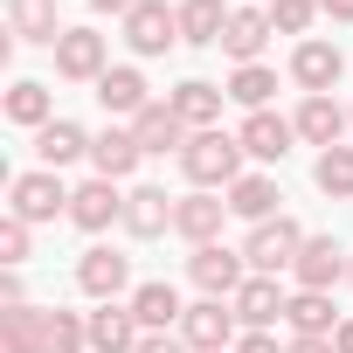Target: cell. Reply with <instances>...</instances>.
<instances>
[{"mask_svg": "<svg viewBox=\"0 0 353 353\" xmlns=\"http://www.w3.org/2000/svg\"><path fill=\"white\" fill-rule=\"evenodd\" d=\"M70 222L77 229H111V222H125V201H118V181H90V188H77L70 194Z\"/></svg>", "mask_w": 353, "mask_h": 353, "instance_id": "8fae6325", "label": "cell"}, {"mask_svg": "<svg viewBox=\"0 0 353 353\" xmlns=\"http://www.w3.org/2000/svg\"><path fill=\"white\" fill-rule=\"evenodd\" d=\"M222 215H229V201L201 188V194H188L181 208H173V229H181V236H188V243L201 250V243H215V229H222Z\"/></svg>", "mask_w": 353, "mask_h": 353, "instance_id": "2e32d148", "label": "cell"}, {"mask_svg": "<svg viewBox=\"0 0 353 353\" xmlns=\"http://www.w3.org/2000/svg\"><path fill=\"white\" fill-rule=\"evenodd\" d=\"M139 159H145V152H139V139H132V132H118V125H104V132L90 139V166H97V181H125Z\"/></svg>", "mask_w": 353, "mask_h": 353, "instance_id": "5bb4252c", "label": "cell"}, {"mask_svg": "<svg viewBox=\"0 0 353 353\" xmlns=\"http://www.w3.org/2000/svg\"><path fill=\"white\" fill-rule=\"evenodd\" d=\"M56 77L97 83V77H104V35H97V28H63V42H56Z\"/></svg>", "mask_w": 353, "mask_h": 353, "instance_id": "52a82bcc", "label": "cell"}, {"mask_svg": "<svg viewBox=\"0 0 353 353\" xmlns=\"http://www.w3.org/2000/svg\"><path fill=\"white\" fill-rule=\"evenodd\" d=\"M270 90H277V77H270L263 63H243V70L229 77V97H236V104H250V111H263V104H270Z\"/></svg>", "mask_w": 353, "mask_h": 353, "instance_id": "1f68e13d", "label": "cell"}, {"mask_svg": "<svg viewBox=\"0 0 353 353\" xmlns=\"http://www.w3.org/2000/svg\"><path fill=\"white\" fill-rule=\"evenodd\" d=\"M284 319H291L298 339H332V325H339V312H332L325 291H298V298L284 305Z\"/></svg>", "mask_w": 353, "mask_h": 353, "instance_id": "d4e9b609", "label": "cell"}, {"mask_svg": "<svg viewBox=\"0 0 353 353\" xmlns=\"http://www.w3.org/2000/svg\"><path fill=\"white\" fill-rule=\"evenodd\" d=\"M346 277H353V270H346Z\"/></svg>", "mask_w": 353, "mask_h": 353, "instance_id": "b9f144b4", "label": "cell"}, {"mask_svg": "<svg viewBox=\"0 0 353 353\" xmlns=\"http://www.w3.org/2000/svg\"><path fill=\"white\" fill-rule=\"evenodd\" d=\"M332 353H353V319H339V325H332Z\"/></svg>", "mask_w": 353, "mask_h": 353, "instance_id": "74e56055", "label": "cell"}, {"mask_svg": "<svg viewBox=\"0 0 353 353\" xmlns=\"http://www.w3.org/2000/svg\"><path fill=\"white\" fill-rule=\"evenodd\" d=\"M284 305H291V298L277 291V277H250V284L236 291V319H243L250 332H263L270 319H284Z\"/></svg>", "mask_w": 353, "mask_h": 353, "instance_id": "7402d4cb", "label": "cell"}, {"mask_svg": "<svg viewBox=\"0 0 353 353\" xmlns=\"http://www.w3.org/2000/svg\"><path fill=\"white\" fill-rule=\"evenodd\" d=\"M236 139H243V152H250V159H284V152H291V139H298V125H291V118H277V111H250Z\"/></svg>", "mask_w": 353, "mask_h": 353, "instance_id": "30bf717a", "label": "cell"}, {"mask_svg": "<svg viewBox=\"0 0 353 353\" xmlns=\"http://www.w3.org/2000/svg\"><path fill=\"white\" fill-rule=\"evenodd\" d=\"M132 139H139V152H188V125L173 104H145L132 118Z\"/></svg>", "mask_w": 353, "mask_h": 353, "instance_id": "9c48e42d", "label": "cell"}, {"mask_svg": "<svg viewBox=\"0 0 353 353\" xmlns=\"http://www.w3.org/2000/svg\"><path fill=\"white\" fill-rule=\"evenodd\" d=\"M8 28H14V42H63V28H56V0H8Z\"/></svg>", "mask_w": 353, "mask_h": 353, "instance_id": "603a6c76", "label": "cell"}, {"mask_svg": "<svg viewBox=\"0 0 353 353\" xmlns=\"http://www.w3.org/2000/svg\"><path fill=\"white\" fill-rule=\"evenodd\" d=\"M222 35H229V8H222V0H181V42L208 49Z\"/></svg>", "mask_w": 353, "mask_h": 353, "instance_id": "484cf974", "label": "cell"}, {"mask_svg": "<svg viewBox=\"0 0 353 353\" xmlns=\"http://www.w3.org/2000/svg\"><path fill=\"white\" fill-rule=\"evenodd\" d=\"M132 319H139L145 332H166L173 319H188V305H181V291H173L166 277H152V284L132 291Z\"/></svg>", "mask_w": 353, "mask_h": 353, "instance_id": "9a60e30c", "label": "cell"}, {"mask_svg": "<svg viewBox=\"0 0 353 353\" xmlns=\"http://www.w3.org/2000/svg\"><path fill=\"white\" fill-rule=\"evenodd\" d=\"M125 277H132V263H125L118 250H83V263H77V284H83L90 298H104V305L125 291Z\"/></svg>", "mask_w": 353, "mask_h": 353, "instance_id": "ac0fdd59", "label": "cell"}, {"mask_svg": "<svg viewBox=\"0 0 353 353\" xmlns=\"http://www.w3.org/2000/svg\"><path fill=\"white\" fill-rule=\"evenodd\" d=\"M139 339H145V325L132 319V305L118 312V305H97L90 312V353H139Z\"/></svg>", "mask_w": 353, "mask_h": 353, "instance_id": "7c38bea8", "label": "cell"}, {"mask_svg": "<svg viewBox=\"0 0 353 353\" xmlns=\"http://www.w3.org/2000/svg\"><path fill=\"white\" fill-rule=\"evenodd\" d=\"M222 97H229V90H215V83H201V77H194V83H181V90H173L166 104L181 111V125H194V132H215V118H222Z\"/></svg>", "mask_w": 353, "mask_h": 353, "instance_id": "cb8c5ba5", "label": "cell"}, {"mask_svg": "<svg viewBox=\"0 0 353 353\" xmlns=\"http://www.w3.org/2000/svg\"><path fill=\"white\" fill-rule=\"evenodd\" d=\"M181 339H188L194 353H222V346H236V305H222V298H201V305H188V319H181Z\"/></svg>", "mask_w": 353, "mask_h": 353, "instance_id": "5b68a950", "label": "cell"}, {"mask_svg": "<svg viewBox=\"0 0 353 353\" xmlns=\"http://www.w3.org/2000/svg\"><path fill=\"white\" fill-rule=\"evenodd\" d=\"M181 346H188V339H166V332H145V339H139V353H181Z\"/></svg>", "mask_w": 353, "mask_h": 353, "instance_id": "d590c367", "label": "cell"}, {"mask_svg": "<svg viewBox=\"0 0 353 353\" xmlns=\"http://www.w3.org/2000/svg\"><path fill=\"white\" fill-rule=\"evenodd\" d=\"M270 208H277V181H263V173H243V181L229 188V215H243V222H270Z\"/></svg>", "mask_w": 353, "mask_h": 353, "instance_id": "f1b7e54d", "label": "cell"}, {"mask_svg": "<svg viewBox=\"0 0 353 353\" xmlns=\"http://www.w3.org/2000/svg\"><path fill=\"white\" fill-rule=\"evenodd\" d=\"M236 353H277V339H270V332H243V339H236Z\"/></svg>", "mask_w": 353, "mask_h": 353, "instance_id": "8d00e7d4", "label": "cell"}, {"mask_svg": "<svg viewBox=\"0 0 353 353\" xmlns=\"http://www.w3.org/2000/svg\"><path fill=\"white\" fill-rule=\"evenodd\" d=\"M312 14H319V0H270V28L277 35H305Z\"/></svg>", "mask_w": 353, "mask_h": 353, "instance_id": "836d02e7", "label": "cell"}, {"mask_svg": "<svg viewBox=\"0 0 353 353\" xmlns=\"http://www.w3.org/2000/svg\"><path fill=\"white\" fill-rule=\"evenodd\" d=\"M35 152H42V166H49V173H63L70 159H83V152H90V132H83V125H70V118H56V125H42V132H35Z\"/></svg>", "mask_w": 353, "mask_h": 353, "instance_id": "44dd1931", "label": "cell"}, {"mask_svg": "<svg viewBox=\"0 0 353 353\" xmlns=\"http://www.w3.org/2000/svg\"><path fill=\"white\" fill-rule=\"evenodd\" d=\"M339 70H346V56H339L332 42H298V56H291V77H298L312 97H325V90L339 83Z\"/></svg>", "mask_w": 353, "mask_h": 353, "instance_id": "4fadbf2b", "label": "cell"}, {"mask_svg": "<svg viewBox=\"0 0 353 353\" xmlns=\"http://www.w3.org/2000/svg\"><path fill=\"white\" fill-rule=\"evenodd\" d=\"M298 250H305V229H298L291 215H277V222H256V236L243 243V263H250L256 277H277V270L298 263Z\"/></svg>", "mask_w": 353, "mask_h": 353, "instance_id": "7a4b0ae2", "label": "cell"}, {"mask_svg": "<svg viewBox=\"0 0 353 353\" xmlns=\"http://www.w3.org/2000/svg\"><path fill=\"white\" fill-rule=\"evenodd\" d=\"M8 201H14V215H21V222H56V215L70 208V188H63V173L35 166V173H14Z\"/></svg>", "mask_w": 353, "mask_h": 353, "instance_id": "3957f363", "label": "cell"}, {"mask_svg": "<svg viewBox=\"0 0 353 353\" xmlns=\"http://www.w3.org/2000/svg\"><path fill=\"white\" fill-rule=\"evenodd\" d=\"M8 118H14V125H35V132L56 125V118H49V83H14V90H8Z\"/></svg>", "mask_w": 353, "mask_h": 353, "instance_id": "4dcf8cb0", "label": "cell"}, {"mask_svg": "<svg viewBox=\"0 0 353 353\" xmlns=\"http://www.w3.org/2000/svg\"><path fill=\"white\" fill-rule=\"evenodd\" d=\"M188 277L208 291V298H236L250 277H243V256L236 250H222V243H201L194 256H188Z\"/></svg>", "mask_w": 353, "mask_h": 353, "instance_id": "8992f818", "label": "cell"}, {"mask_svg": "<svg viewBox=\"0 0 353 353\" xmlns=\"http://www.w3.org/2000/svg\"><path fill=\"white\" fill-rule=\"evenodd\" d=\"M270 35H277V28H270V14H263V8H236V14H229V35H222V49H229L236 63H256Z\"/></svg>", "mask_w": 353, "mask_h": 353, "instance_id": "ffe728a7", "label": "cell"}, {"mask_svg": "<svg viewBox=\"0 0 353 353\" xmlns=\"http://www.w3.org/2000/svg\"><path fill=\"white\" fill-rule=\"evenodd\" d=\"M173 208H181V201H166V188H132V194H125V229L145 243V236L173 229Z\"/></svg>", "mask_w": 353, "mask_h": 353, "instance_id": "e0dca14e", "label": "cell"}, {"mask_svg": "<svg viewBox=\"0 0 353 353\" xmlns=\"http://www.w3.org/2000/svg\"><path fill=\"white\" fill-rule=\"evenodd\" d=\"M42 339H49V312H35V305L0 312V353H42Z\"/></svg>", "mask_w": 353, "mask_h": 353, "instance_id": "d6986e66", "label": "cell"}, {"mask_svg": "<svg viewBox=\"0 0 353 353\" xmlns=\"http://www.w3.org/2000/svg\"><path fill=\"white\" fill-rule=\"evenodd\" d=\"M312 181H319V194L353 201V145H325V152H319V166H312Z\"/></svg>", "mask_w": 353, "mask_h": 353, "instance_id": "f546056e", "label": "cell"}, {"mask_svg": "<svg viewBox=\"0 0 353 353\" xmlns=\"http://www.w3.org/2000/svg\"><path fill=\"white\" fill-rule=\"evenodd\" d=\"M125 42L139 56H166L173 42H181V8H166V0H139V8L125 14Z\"/></svg>", "mask_w": 353, "mask_h": 353, "instance_id": "277c9868", "label": "cell"}, {"mask_svg": "<svg viewBox=\"0 0 353 353\" xmlns=\"http://www.w3.org/2000/svg\"><path fill=\"white\" fill-rule=\"evenodd\" d=\"M21 256H28V222H21V215H8V222H0V263L14 270Z\"/></svg>", "mask_w": 353, "mask_h": 353, "instance_id": "e575fe53", "label": "cell"}, {"mask_svg": "<svg viewBox=\"0 0 353 353\" xmlns=\"http://www.w3.org/2000/svg\"><path fill=\"white\" fill-rule=\"evenodd\" d=\"M291 125H298V139H312V145H339V132H346V111H339L332 97H305V111H298Z\"/></svg>", "mask_w": 353, "mask_h": 353, "instance_id": "83f0119b", "label": "cell"}, {"mask_svg": "<svg viewBox=\"0 0 353 353\" xmlns=\"http://www.w3.org/2000/svg\"><path fill=\"white\" fill-rule=\"evenodd\" d=\"M346 270H353V263H339V243H332V236H305V250H298V263H291L298 291H332Z\"/></svg>", "mask_w": 353, "mask_h": 353, "instance_id": "ba28073f", "label": "cell"}, {"mask_svg": "<svg viewBox=\"0 0 353 353\" xmlns=\"http://www.w3.org/2000/svg\"><path fill=\"white\" fill-rule=\"evenodd\" d=\"M90 8H97V14H132L139 0H90Z\"/></svg>", "mask_w": 353, "mask_h": 353, "instance_id": "ab89813d", "label": "cell"}, {"mask_svg": "<svg viewBox=\"0 0 353 353\" xmlns=\"http://www.w3.org/2000/svg\"><path fill=\"white\" fill-rule=\"evenodd\" d=\"M236 166H243V139H229V132H194L181 152V173L194 188H236L243 181Z\"/></svg>", "mask_w": 353, "mask_h": 353, "instance_id": "6da1fadb", "label": "cell"}, {"mask_svg": "<svg viewBox=\"0 0 353 353\" xmlns=\"http://www.w3.org/2000/svg\"><path fill=\"white\" fill-rule=\"evenodd\" d=\"M97 104L118 111V118H139V111H145V77H139V70H104V77H97Z\"/></svg>", "mask_w": 353, "mask_h": 353, "instance_id": "4316f807", "label": "cell"}, {"mask_svg": "<svg viewBox=\"0 0 353 353\" xmlns=\"http://www.w3.org/2000/svg\"><path fill=\"white\" fill-rule=\"evenodd\" d=\"M284 353H332V339H291Z\"/></svg>", "mask_w": 353, "mask_h": 353, "instance_id": "f35d334b", "label": "cell"}, {"mask_svg": "<svg viewBox=\"0 0 353 353\" xmlns=\"http://www.w3.org/2000/svg\"><path fill=\"white\" fill-rule=\"evenodd\" d=\"M90 346V319H77V312H49V339H42V353H83Z\"/></svg>", "mask_w": 353, "mask_h": 353, "instance_id": "d6a6232c", "label": "cell"}, {"mask_svg": "<svg viewBox=\"0 0 353 353\" xmlns=\"http://www.w3.org/2000/svg\"><path fill=\"white\" fill-rule=\"evenodd\" d=\"M319 8H325L332 21H353V0H319Z\"/></svg>", "mask_w": 353, "mask_h": 353, "instance_id": "60d3db41", "label": "cell"}]
</instances>
